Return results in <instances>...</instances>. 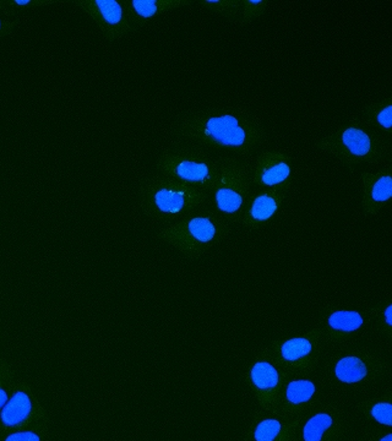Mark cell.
I'll return each instance as SVG.
<instances>
[{
  "label": "cell",
  "mask_w": 392,
  "mask_h": 441,
  "mask_svg": "<svg viewBox=\"0 0 392 441\" xmlns=\"http://www.w3.org/2000/svg\"><path fill=\"white\" fill-rule=\"evenodd\" d=\"M331 424L333 418L328 414L320 413L313 417L304 426V441H321L324 433L328 431Z\"/></svg>",
  "instance_id": "2e32d148"
},
{
  "label": "cell",
  "mask_w": 392,
  "mask_h": 441,
  "mask_svg": "<svg viewBox=\"0 0 392 441\" xmlns=\"http://www.w3.org/2000/svg\"><path fill=\"white\" fill-rule=\"evenodd\" d=\"M219 226L210 216H198L189 219L188 222L184 224L185 236L193 239L196 244L206 245L211 242H214Z\"/></svg>",
  "instance_id": "8fae6325"
},
{
  "label": "cell",
  "mask_w": 392,
  "mask_h": 441,
  "mask_svg": "<svg viewBox=\"0 0 392 441\" xmlns=\"http://www.w3.org/2000/svg\"><path fill=\"white\" fill-rule=\"evenodd\" d=\"M312 351V343L305 338L289 340L282 346V356L286 361H297L299 358L308 356Z\"/></svg>",
  "instance_id": "ffe728a7"
},
{
  "label": "cell",
  "mask_w": 392,
  "mask_h": 441,
  "mask_svg": "<svg viewBox=\"0 0 392 441\" xmlns=\"http://www.w3.org/2000/svg\"><path fill=\"white\" fill-rule=\"evenodd\" d=\"M175 135L187 143L250 156L266 136L261 120L247 109L206 108L182 115Z\"/></svg>",
  "instance_id": "6da1fadb"
},
{
  "label": "cell",
  "mask_w": 392,
  "mask_h": 441,
  "mask_svg": "<svg viewBox=\"0 0 392 441\" xmlns=\"http://www.w3.org/2000/svg\"><path fill=\"white\" fill-rule=\"evenodd\" d=\"M382 441H392V435H386L384 439H382Z\"/></svg>",
  "instance_id": "d4e9b609"
},
{
  "label": "cell",
  "mask_w": 392,
  "mask_h": 441,
  "mask_svg": "<svg viewBox=\"0 0 392 441\" xmlns=\"http://www.w3.org/2000/svg\"><path fill=\"white\" fill-rule=\"evenodd\" d=\"M17 4H20V6H25V4H29V1H16Z\"/></svg>",
  "instance_id": "484cf974"
},
{
  "label": "cell",
  "mask_w": 392,
  "mask_h": 441,
  "mask_svg": "<svg viewBox=\"0 0 392 441\" xmlns=\"http://www.w3.org/2000/svg\"><path fill=\"white\" fill-rule=\"evenodd\" d=\"M31 408L30 397L25 392H16L3 407L1 421L6 426H19L29 418Z\"/></svg>",
  "instance_id": "7c38bea8"
},
{
  "label": "cell",
  "mask_w": 392,
  "mask_h": 441,
  "mask_svg": "<svg viewBox=\"0 0 392 441\" xmlns=\"http://www.w3.org/2000/svg\"><path fill=\"white\" fill-rule=\"evenodd\" d=\"M6 402H8V395H6V392L3 389H0V408L4 407Z\"/></svg>",
  "instance_id": "cb8c5ba5"
},
{
  "label": "cell",
  "mask_w": 392,
  "mask_h": 441,
  "mask_svg": "<svg viewBox=\"0 0 392 441\" xmlns=\"http://www.w3.org/2000/svg\"><path fill=\"white\" fill-rule=\"evenodd\" d=\"M222 164L224 159H217L199 145L185 141L164 151L159 168L164 175L212 193Z\"/></svg>",
  "instance_id": "3957f363"
},
{
  "label": "cell",
  "mask_w": 392,
  "mask_h": 441,
  "mask_svg": "<svg viewBox=\"0 0 392 441\" xmlns=\"http://www.w3.org/2000/svg\"><path fill=\"white\" fill-rule=\"evenodd\" d=\"M94 4L99 8L103 20L110 26L119 25L123 20V9L115 0H97Z\"/></svg>",
  "instance_id": "d6986e66"
},
{
  "label": "cell",
  "mask_w": 392,
  "mask_h": 441,
  "mask_svg": "<svg viewBox=\"0 0 392 441\" xmlns=\"http://www.w3.org/2000/svg\"><path fill=\"white\" fill-rule=\"evenodd\" d=\"M293 157L288 152L268 150L259 154L250 164V179L253 187L273 188L291 180Z\"/></svg>",
  "instance_id": "8992f818"
},
{
  "label": "cell",
  "mask_w": 392,
  "mask_h": 441,
  "mask_svg": "<svg viewBox=\"0 0 392 441\" xmlns=\"http://www.w3.org/2000/svg\"><path fill=\"white\" fill-rule=\"evenodd\" d=\"M314 392H315V386L313 382L308 380L289 382L287 387L288 401L296 405L308 402L313 396Z\"/></svg>",
  "instance_id": "ac0fdd59"
},
{
  "label": "cell",
  "mask_w": 392,
  "mask_h": 441,
  "mask_svg": "<svg viewBox=\"0 0 392 441\" xmlns=\"http://www.w3.org/2000/svg\"><path fill=\"white\" fill-rule=\"evenodd\" d=\"M201 6L238 25H249L268 11L270 1L263 0H216L200 1Z\"/></svg>",
  "instance_id": "52a82bcc"
},
{
  "label": "cell",
  "mask_w": 392,
  "mask_h": 441,
  "mask_svg": "<svg viewBox=\"0 0 392 441\" xmlns=\"http://www.w3.org/2000/svg\"><path fill=\"white\" fill-rule=\"evenodd\" d=\"M292 187V182L280 184L277 187L268 188L263 193L255 196L249 208L248 218L254 224H261L273 217L280 208V203L286 198L288 190Z\"/></svg>",
  "instance_id": "9c48e42d"
},
{
  "label": "cell",
  "mask_w": 392,
  "mask_h": 441,
  "mask_svg": "<svg viewBox=\"0 0 392 441\" xmlns=\"http://www.w3.org/2000/svg\"><path fill=\"white\" fill-rule=\"evenodd\" d=\"M336 375L343 382L353 384L363 380L367 375L365 364L357 357H346L336 366Z\"/></svg>",
  "instance_id": "5bb4252c"
},
{
  "label": "cell",
  "mask_w": 392,
  "mask_h": 441,
  "mask_svg": "<svg viewBox=\"0 0 392 441\" xmlns=\"http://www.w3.org/2000/svg\"><path fill=\"white\" fill-rule=\"evenodd\" d=\"M363 187V205L369 210H377L391 198L392 171L390 167L377 172L361 174Z\"/></svg>",
  "instance_id": "ba28073f"
},
{
  "label": "cell",
  "mask_w": 392,
  "mask_h": 441,
  "mask_svg": "<svg viewBox=\"0 0 392 441\" xmlns=\"http://www.w3.org/2000/svg\"><path fill=\"white\" fill-rule=\"evenodd\" d=\"M372 416L379 423L385 426H392V406L390 403H377L372 407Z\"/></svg>",
  "instance_id": "7402d4cb"
},
{
  "label": "cell",
  "mask_w": 392,
  "mask_h": 441,
  "mask_svg": "<svg viewBox=\"0 0 392 441\" xmlns=\"http://www.w3.org/2000/svg\"><path fill=\"white\" fill-rule=\"evenodd\" d=\"M281 431V424L276 419H266L259 424L255 431V440L273 441Z\"/></svg>",
  "instance_id": "44dd1931"
},
{
  "label": "cell",
  "mask_w": 392,
  "mask_h": 441,
  "mask_svg": "<svg viewBox=\"0 0 392 441\" xmlns=\"http://www.w3.org/2000/svg\"><path fill=\"white\" fill-rule=\"evenodd\" d=\"M211 193L204 189L183 183L164 175L147 184V195L154 208L167 216H178L191 208H198L208 200Z\"/></svg>",
  "instance_id": "277c9868"
},
{
  "label": "cell",
  "mask_w": 392,
  "mask_h": 441,
  "mask_svg": "<svg viewBox=\"0 0 392 441\" xmlns=\"http://www.w3.org/2000/svg\"><path fill=\"white\" fill-rule=\"evenodd\" d=\"M317 147L353 167L362 164H382L391 159V145L385 136L362 120L348 122L317 143Z\"/></svg>",
  "instance_id": "7a4b0ae2"
},
{
  "label": "cell",
  "mask_w": 392,
  "mask_h": 441,
  "mask_svg": "<svg viewBox=\"0 0 392 441\" xmlns=\"http://www.w3.org/2000/svg\"><path fill=\"white\" fill-rule=\"evenodd\" d=\"M362 122L379 133L390 134L392 130V99L372 101L362 109Z\"/></svg>",
  "instance_id": "30bf717a"
},
{
  "label": "cell",
  "mask_w": 392,
  "mask_h": 441,
  "mask_svg": "<svg viewBox=\"0 0 392 441\" xmlns=\"http://www.w3.org/2000/svg\"><path fill=\"white\" fill-rule=\"evenodd\" d=\"M6 441H40V436L32 431H21L8 436Z\"/></svg>",
  "instance_id": "603a6c76"
},
{
  "label": "cell",
  "mask_w": 392,
  "mask_h": 441,
  "mask_svg": "<svg viewBox=\"0 0 392 441\" xmlns=\"http://www.w3.org/2000/svg\"><path fill=\"white\" fill-rule=\"evenodd\" d=\"M253 187L250 179V164L240 159H224L214 196L219 211L235 216L243 208Z\"/></svg>",
  "instance_id": "5b68a950"
},
{
  "label": "cell",
  "mask_w": 392,
  "mask_h": 441,
  "mask_svg": "<svg viewBox=\"0 0 392 441\" xmlns=\"http://www.w3.org/2000/svg\"><path fill=\"white\" fill-rule=\"evenodd\" d=\"M330 326L340 331H354L362 326L363 319L356 312H333L328 319Z\"/></svg>",
  "instance_id": "e0dca14e"
},
{
  "label": "cell",
  "mask_w": 392,
  "mask_h": 441,
  "mask_svg": "<svg viewBox=\"0 0 392 441\" xmlns=\"http://www.w3.org/2000/svg\"><path fill=\"white\" fill-rule=\"evenodd\" d=\"M190 3L188 0H134L131 1V9L140 19L146 20L164 11L189 6Z\"/></svg>",
  "instance_id": "4fadbf2b"
},
{
  "label": "cell",
  "mask_w": 392,
  "mask_h": 441,
  "mask_svg": "<svg viewBox=\"0 0 392 441\" xmlns=\"http://www.w3.org/2000/svg\"><path fill=\"white\" fill-rule=\"evenodd\" d=\"M252 379L255 386L261 390L273 389L278 384V374L276 369L268 363H256L252 369Z\"/></svg>",
  "instance_id": "9a60e30c"
}]
</instances>
